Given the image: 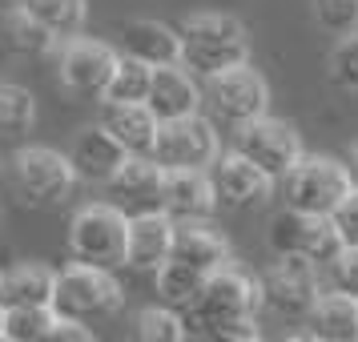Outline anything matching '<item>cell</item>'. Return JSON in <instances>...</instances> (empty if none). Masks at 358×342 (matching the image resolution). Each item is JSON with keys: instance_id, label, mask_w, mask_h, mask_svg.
Returning a JSON list of instances; mask_svg holds the SVG:
<instances>
[{"instance_id": "obj_1", "label": "cell", "mask_w": 358, "mask_h": 342, "mask_svg": "<svg viewBox=\"0 0 358 342\" xmlns=\"http://www.w3.org/2000/svg\"><path fill=\"white\" fill-rule=\"evenodd\" d=\"M250 61V36L242 20L226 13H197L181 24V65L197 77H222Z\"/></svg>"}, {"instance_id": "obj_2", "label": "cell", "mask_w": 358, "mask_h": 342, "mask_svg": "<svg viewBox=\"0 0 358 342\" xmlns=\"http://www.w3.org/2000/svg\"><path fill=\"white\" fill-rule=\"evenodd\" d=\"M69 250L77 266L109 270L129 266V218L117 206H81L69 222Z\"/></svg>"}, {"instance_id": "obj_3", "label": "cell", "mask_w": 358, "mask_h": 342, "mask_svg": "<svg viewBox=\"0 0 358 342\" xmlns=\"http://www.w3.org/2000/svg\"><path fill=\"white\" fill-rule=\"evenodd\" d=\"M350 194H355V181L346 165L334 157H302L290 178L282 181L286 210L314 213V218H330Z\"/></svg>"}, {"instance_id": "obj_4", "label": "cell", "mask_w": 358, "mask_h": 342, "mask_svg": "<svg viewBox=\"0 0 358 342\" xmlns=\"http://www.w3.org/2000/svg\"><path fill=\"white\" fill-rule=\"evenodd\" d=\"M121 286L113 282L109 270H93V266H69L57 274V294H52V314L61 322H93L105 314L121 310Z\"/></svg>"}, {"instance_id": "obj_5", "label": "cell", "mask_w": 358, "mask_h": 342, "mask_svg": "<svg viewBox=\"0 0 358 342\" xmlns=\"http://www.w3.org/2000/svg\"><path fill=\"white\" fill-rule=\"evenodd\" d=\"M8 173H13V190L20 194L24 206H57L77 185V169L69 162V153H57L49 145L17 149Z\"/></svg>"}, {"instance_id": "obj_6", "label": "cell", "mask_w": 358, "mask_h": 342, "mask_svg": "<svg viewBox=\"0 0 358 342\" xmlns=\"http://www.w3.org/2000/svg\"><path fill=\"white\" fill-rule=\"evenodd\" d=\"M262 306V282L238 270V266H226L206 282V290L197 298V306L189 310V322L206 334L222 322H242V318H254Z\"/></svg>"}, {"instance_id": "obj_7", "label": "cell", "mask_w": 358, "mask_h": 342, "mask_svg": "<svg viewBox=\"0 0 358 342\" xmlns=\"http://www.w3.org/2000/svg\"><path fill=\"white\" fill-rule=\"evenodd\" d=\"M245 162H254L270 181H286L294 173V165L302 162V137L290 121H274V117H262L250 121L245 129H238V149Z\"/></svg>"}, {"instance_id": "obj_8", "label": "cell", "mask_w": 358, "mask_h": 342, "mask_svg": "<svg viewBox=\"0 0 358 342\" xmlns=\"http://www.w3.org/2000/svg\"><path fill=\"white\" fill-rule=\"evenodd\" d=\"M153 162L162 165L165 173H206L217 162V129L206 117H185V121H169L157 133L153 145Z\"/></svg>"}, {"instance_id": "obj_9", "label": "cell", "mask_w": 358, "mask_h": 342, "mask_svg": "<svg viewBox=\"0 0 358 342\" xmlns=\"http://www.w3.org/2000/svg\"><path fill=\"white\" fill-rule=\"evenodd\" d=\"M266 242L278 258H302V262H330L338 254V234L330 226V218H314V213H298V210H282L274 213V222L266 229Z\"/></svg>"}, {"instance_id": "obj_10", "label": "cell", "mask_w": 358, "mask_h": 342, "mask_svg": "<svg viewBox=\"0 0 358 342\" xmlns=\"http://www.w3.org/2000/svg\"><path fill=\"white\" fill-rule=\"evenodd\" d=\"M206 101H210L213 117L222 125H234V129H245L250 121H262L266 117V105H270V89H266V77L258 69H229L222 77H213L210 89H206Z\"/></svg>"}, {"instance_id": "obj_11", "label": "cell", "mask_w": 358, "mask_h": 342, "mask_svg": "<svg viewBox=\"0 0 358 342\" xmlns=\"http://www.w3.org/2000/svg\"><path fill=\"white\" fill-rule=\"evenodd\" d=\"M117 57L105 41H89V36H73L57 52V73L73 97H101L109 93V81L117 73Z\"/></svg>"}, {"instance_id": "obj_12", "label": "cell", "mask_w": 358, "mask_h": 342, "mask_svg": "<svg viewBox=\"0 0 358 342\" xmlns=\"http://www.w3.org/2000/svg\"><path fill=\"white\" fill-rule=\"evenodd\" d=\"M318 266L314 262H302V258H278L266 278H262V302L278 314H306L318 306Z\"/></svg>"}, {"instance_id": "obj_13", "label": "cell", "mask_w": 358, "mask_h": 342, "mask_svg": "<svg viewBox=\"0 0 358 342\" xmlns=\"http://www.w3.org/2000/svg\"><path fill=\"white\" fill-rule=\"evenodd\" d=\"M213 194H217V206H229V210H250V206H262L274 181L262 173L254 162H245L242 153H226L217 157L210 169Z\"/></svg>"}, {"instance_id": "obj_14", "label": "cell", "mask_w": 358, "mask_h": 342, "mask_svg": "<svg viewBox=\"0 0 358 342\" xmlns=\"http://www.w3.org/2000/svg\"><path fill=\"white\" fill-rule=\"evenodd\" d=\"M69 162H73V169H77L81 181H105L109 185L125 169L129 153H125V145L105 125H85L73 137V145H69Z\"/></svg>"}, {"instance_id": "obj_15", "label": "cell", "mask_w": 358, "mask_h": 342, "mask_svg": "<svg viewBox=\"0 0 358 342\" xmlns=\"http://www.w3.org/2000/svg\"><path fill=\"white\" fill-rule=\"evenodd\" d=\"M162 190H165V169L153 157H129L125 169L109 181V194H113L117 210L121 213L129 210V218L162 210Z\"/></svg>"}, {"instance_id": "obj_16", "label": "cell", "mask_w": 358, "mask_h": 342, "mask_svg": "<svg viewBox=\"0 0 358 342\" xmlns=\"http://www.w3.org/2000/svg\"><path fill=\"white\" fill-rule=\"evenodd\" d=\"M217 206L210 173H165V190H162V213H169L178 226H197L206 222Z\"/></svg>"}, {"instance_id": "obj_17", "label": "cell", "mask_w": 358, "mask_h": 342, "mask_svg": "<svg viewBox=\"0 0 358 342\" xmlns=\"http://www.w3.org/2000/svg\"><path fill=\"white\" fill-rule=\"evenodd\" d=\"M149 113L157 117L162 125L169 121H185V117H197V105H201V89H197L194 73L181 65L169 69H153V89H149Z\"/></svg>"}, {"instance_id": "obj_18", "label": "cell", "mask_w": 358, "mask_h": 342, "mask_svg": "<svg viewBox=\"0 0 358 342\" xmlns=\"http://www.w3.org/2000/svg\"><path fill=\"white\" fill-rule=\"evenodd\" d=\"M173 234H178V222L162 210L129 218V266L133 270H153L157 274L165 262H169Z\"/></svg>"}, {"instance_id": "obj_19", "label": "cell", "mask_w": 358, "mask_h": 342, "mask_svg": "<svg viewBox=\"0 0 358 342\" xmlns=\"http://www.w3.org/2000/svg\"><path fill=\"white\" fill-rule=\"evenodd\" d=\"M121 45H125L121 57H133V61H141L149 69L181 65V33H173L165 20H133V24H125Z\"/></svg>"}, {"instance_id": "obj_20", "label": "cell", "mask_w": 358, "mask_h": 342, "mask_svg": "<svg viewBox=\"0 0 358 342\" xmlns=\"http://www.w3.org/2000/svg\"><path fill=\"white\" fill-rule=\"evenodd\" d=\"M169 262H178L185 270H197V274L213 278L217 270L229 266V242L222 234H213L210 226H178L173 234V250H169Z\"/></svg>"}, {"instance_id": "obj_21", "label": "cell", "mask_w": 358, "mask_h": 342, "mask_svg": "<svg viewBox=\"0 0 358 342\" xmlns=\"http://www.w3.org/2000/svg\"><path fill=\"white\" fill-rule=\"evenodd\" d=\"M101 125H105V129L125 145L129 157H153V145H157L162 121L149 113V105H105Z\"/></svg>"}, {"instance_id": "obj_22", "label": "cell", "mask_w": 358, "mask_h": 342, "mask_svg": "<svg viewBox=\"0 0 358 342\" xmlns=\"http://www.w3.org/2000/svg\"><path fill=\"white\" fill-rule=\"evenodd\" d=\"M57 274L49 266H13L0 274V306L4 310H45L52 306Z\"/></svg>"}, {"instance_id": "obj_23", "label": "cell", "mask_w": 358, "mask_h": 342, "mask_svg": "<svg viewBox=\"0 0 358 342\" xmlns=\"http://www.w3.org/2000/svg\"><path fill=\"white\" fill-rule=\"evenodd\" d=\"M310 334L318 342H358V302L346 294H322L318 306L310 310Z\"/></svg>"}, {"instance_id": "obj_24", "label": "cell", "mask_w": 358, "mask_h": 342, "mask_svg": "<svg viewBox=\"0 0 358 342\" xmlns=\"http://www.w3.org/2000/svg\"><path fill=\"white\" fill-rule=\"evenodd\" d=\"M0 36H4V45L17 52V57H49V52H61V41H57L24 4H17L13 13H4Z\"/></svg>"}, {"instance_id": "obj_25", "label": "cell", "mask_w": 358, "mask_h": 342, "mask_svg": "<svg viewBox=\"0 0 358 342\" xmlns=\"http://www.w3.org/2000/svg\"><path fill=\"white\" fill-rule=\"evenodd\" d=\"M206 282H210L206 274L185 270L178 262H165L162 270H157V294H162V302L169 310H194L201 290H206Z\"/></svg>"}, {"instance_id": "obj_26", "label": "cell", "mask_w": 358, "mask_h": 342, "mask_svg": "<svg viewBox=\"0 0 358 342\" xmlns=\"http://www.w3.org/2000/svg\"><path fill=\"white\" fill-rule=\"evenodd\" d=\"M57 41H73L85 24V0H20Z\"/></svg>"}, {"instance_id": "obj_27", "label": "cell", "mask_w": 358, "mask_h": 342, "mask_svg": "<svg viewBox=\"0 0 358 342\" xmlns=\"http://www.w3.org/2000/svg\"><path fill=\"white\" fill-rule=\"evenodd\" d=\"M149 89H153V69L133 57H121L113 81H109V93H105V105H145Z\"/></svg>"}, {"instance_id": "obj_28", "label": "cell", "mask_w": 358, "mask_h": 342, "mask_svg": "<svg viewBox=\"0 0 358 342\" xmlns=\"http://www.w3.org/2000/svg\"><path fill=\"white\" fill-rule=\"evenodd\" d=\"M33 117H36L33 93L13 81H0V137H20L33 125Z\"/></svg>"}, {"instance_id": "obj_29", "label": "cell", "mask_w": 358, "mask_h": 342, "mask_svg": "<svg viewBox=\"0 0 358 342\" xmlns=\"http://www.w3.org/2000/svg\"><path fill=\"white\" fill-rule=\"evenodd\" d=\"M137 342H185V322L169 306H145L137 314Z\"/></svg>"}, {"instance_id": "obj_30", "label": "cell", "mask_w": 358, "mask_h": 342, "mask_svg": "<svg viewBox=\"0 0 358 342\" xmlns=\"http://www.w3.org/2000/svg\"><path fill=\"white\" fill-rule=\"evenodd\" d=\"M57 322H61V318L52 314V306H45V310H8L4 334H8L13 342H41Z\"/></svg>"}, {"instance_id": "obj_31", "label": "cell", "mask_w": 358, "mask_h": 342, "mask_svg": "<svg viewBox=\"0 0 358 342\" xmlns=\"http://www.w3.org/2000/svg\"><path fill=\"white\" fill-rule=\"evenodd\" d=\"M314 20L322 24L326 33L355 36L358 33V0H314Z\"/></svg>"}, {"instance_id": "obj_32", "label": "cell", "mask_w": 358, "mask_h": 342, "mask_svg": "<svg viewBox=\"0 0 358 342\" xmlns=\"http://www.w3.org/2000/svg\"><path fill=\"white\" fill-rule=\"evenodd\" d=\"M330 77L338 89H350L358 93V33L355 36H342L334 52H330Z\"/></svg>"}, {"instance_id": "obj_33", "label": "cell", "mask_w": 358, "mask_h": 342, "mask_svg": "<svg viewBox=\"0 0 358 342\" xmlns=\"http://www.w3.org/2000/svg\"><path fill=\"white\" fill-rule=\"evenodd\" d=\"M326 278H330L334 294H346V298L358 302V250H338L326 262Z\"/></svg>"}, {"instance_id": "obj_34", "label": "cell", "mask_w": 358, "mask_h": 342, "mask_svg": "<svg viewBox=\"0 0 358 342\" xmlns=\"http://www.w3.org/2000/svg\"><path fill=\"white\" fill-rule=\"evenodd\" d=\"M330 226H334V234H338L342 250H358V190L330 213Z\"/></svg>"}, {"instance_id": "obj_35", "label": "cell", "mask_w": 358, "mask_h": 342, "mask_svg": "<svg viewBox=\"0 0 358 342\" xmlns=\"http://www.w3.org/2000/svg\"><path fill=\"white\" fill-rule=\"evenodd\" d=\"M206 342H258V326L254 318H242V322H222L206 330Z\"/></svg>"}, {"instance_id": "obj_36", "label": "cell", "mask_w": 358, "mask_h": 342, "mask_svg": "<svg viewBox=\"0 0 358 342\" xmlns=\"http://www.w3.org/2000/svg\"><path fill=\"white\" fill-rule=\"evenodd\" d=\"M41 342H93V334H89L81 322H57Z\"/></svg>"}, {"instance_id": "obj_37", "label": "cell", "mask_w": 358, "mask_h": 342, "mask_svg": "<svg viewBox=\"0 0 358 342\" xmlns=\"http://www.w3.org/2000/svg\"><path fill=\"white\" fill-rule=\"evenodd\" d=\"M342 165H346V173H350V181H355V190H358V141L350 145V153H346V162Z\"/></svg>"}, {"instance_id": "obj_38", "label": "cell", "mask_w": 358, "mask_h": 342, "mask_svg": "<svg viewBox=\"0 0 358 342\" xmlns=\"http://www.w3.org/2000/svg\"><path fill=\"white\" fill-rule=\"evenodd\" d=\"M278 342H318L310 330H302V334H286V339H278Z\"/></svg>"}, {"instance_id": "obj_39", "label": "cell", "mask_w": 358, "mask_h": 342, "mask_svg": "<svg viewBox=\"0 0 358 342\" xmlns=\"http://www.w3.org/2000/svg\"><path fill=\"white\" fill-rule=\"evenodd\" d=\"M4 322H8V310L0 306V334H4Z\"/></svg>"}, {"instance_id": "obj_40", "label": "cell", "mask_w": 358, "mask_h": 342, "mask_svg": "<svg viewBox=\"0 0 358 342\" xmlns=\"http://www.w3.org/2000/svg\"><path fill=\"white\" fill-rule=\"evenodd\" d=\"M0 342H13V339H8V334H0Z\"/></svg>"}]
</instances>
